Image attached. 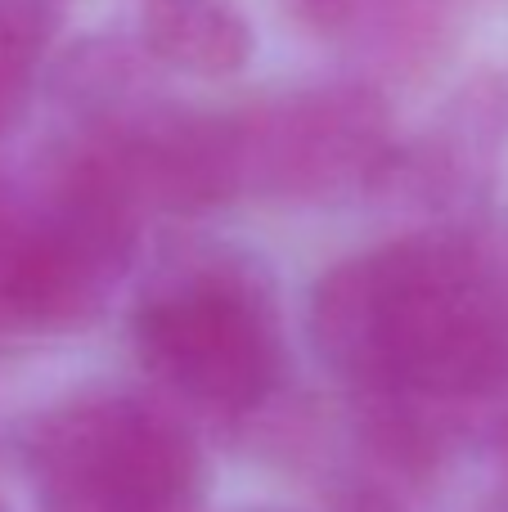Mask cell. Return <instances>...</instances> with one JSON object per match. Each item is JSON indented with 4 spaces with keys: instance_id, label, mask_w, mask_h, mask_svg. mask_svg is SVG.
I'll list each match as a JSON object with an SVG mask.
<instances>
[{
    "instance_id": "1",
    "label": "cell",
    "mask_w": 508,
    "mask_h": 512,
    "mask_svg": "<svg viewBox=\"0 0 508 512\" xmlns=\"http://www.w3.org/2000/svg\"><path fill=\"white\" fill-rule=\"evenodd\" d=\"M311 342L378 400L486 396L508 382V297L473 234H401L320 274Z\"/></svg>"
},
{
    "instance_id": "3",
    "label": "cell",
    "mask_w": 508,
    "mask_h": 512,
    "mask_svg": "<svg viewBox=\"0 0 508 512\" xmlns=\"http://www.w3.org/2000/svg\"><path fill=\"white\" fill-rule=\"evenodd\" d=\"M140 364L221 414L266 405L284 382V324L270 274L239 248H185L158 265L131 315Z\"/></svg>"
},
{
    "instance_id": "4",
    "label": "cell",
    "mask_w": 508,
    "mask_h": 512,
    "mask_svg": "<svg viewBox=\"0 0 508 512\" xmlns=\"http://www.w3.org/2000/svg\"><path fill=\"white\" fill-rule=\"evenodd\" d=\"M18 450L45 512H180L203 481L194 436L126 391H81L41 409Z\"/></svg>"
},
{
    "instance_id": "7",
    "label": "cell",
    "mask_w": 508,
    "mask_h": 512,
    "mask_svg": "<svg viewBox=\"0 0 508 512\" xmlns=\"http://www.w3.org/2000/svg\"><path fill=\"white\" fill-rule=\"evenodd\" d=\"M140 45L185 77L221 81L248 68L257 36L234 0H140Z\"/></svg>"
},
{
    "instance_id": "5",
    "label": "cell",
    "mask_w": 508,
    "mask_h": 512,
    "mask_svg": "<svg viewBox=\"0 0 508 512\" xmlns=\"http://www.w3.org/2000/svg\"><path fill=\"white\" fill-rule=\"evenodd\" d=\"M239 198L320 203L378 189L396 158L392 108L365 81H324L230 113Z\"/></svg>"
},
{
    "instance_id": "8",
    "label": "cell",
    "mask_w": 508,
    "mask_h": 512,
    "mask_svg": "<svg viewBox=\"0 0 508 512\" xmlns=\"http://www.w3.org/2000/svg\"><path fill=\"white\" fill-rule=\"evenodd\" d=\"M63 23L59 0H0V135L23 122L32 104L36 63Z\"/></svg>"
},
{
    "instance_id": "2",
    "label": "cell",
    "mask_w": 508,
    "mask_h": 512,
    "mask_svg": "<svg viewBox=\"0 0 508 512\" xmlns=\"http://www.w3.org/2000/svg\"><path fill=\"white\" fill-rule=\"evenodd\" d=\"M140 212L68 140L0 167V337L77 333L135 261Z\"/></svg>"
},
{
    "instance_id": "6",
    "label": "cell",
    "mask_w": 508,
    "mask_h": 512,
    "mask_svg": "<svg viewBox=\"0 0 508 512\" xmlns=\"http://www.w3.org/2000/svg\"><path fill=\"white\" fill-rule=\"evenodd\" d=\"M284 14L315 41L392 72L428 63L446 27L437 0H284Z\"/></svg>"
}]
</instances>
